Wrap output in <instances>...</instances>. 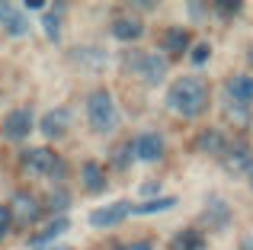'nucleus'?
<instances>
[{
  "label": "nucleus",
  "mask_w": 253,
  "mask_h": 250,
  "mask_svg": "<svg viewBox=\"0 0 253 250\" xmlns=\"http://www.w3.org/2000/svg\"><path fill=\"white\" fill-rule=\"evenodd\" d=\"M32 109L29 106H16L10 109V113L3 116V138H10V141H23L26 135L32 131Z\"/></svg>",
  "instance_id": "423d86ee"
},
{
  "label": "nucleus",
  "mask_w": 253,
  "mask_h": 250,
  "mask_svg": "<svg viewBox=\"0 0 253 250\" xmlns=\"http://www.w3.org/2000/svg\"><path fill=\"white\" fill-rule=\"evenodd\" d=\"M167 106L176 116H186V119L199 116L205 106H209V83H205L202 77H196V74L173 81L170 90H167Z\"/></svg>",
  "instance_id": "f257e3e1"
},
{
  "label": "nucleus",
  "mask_w": 253,
  "mask_h": 250,
  "mask_svg": "<svg viewBox=\"0 0 253 250\" xmlns=\"http://www.w3.org/2000/svg\"><path fill=\"white\" fill-rule=\"evenodd\" d=\"M58 164H61V157H55L51 148H29V151H23V167L29 170L32 176H55Z\"/></svg>",
  "instance_id": "20e7f679"
},
{
  "label": "nucleus",
  "mask_w": 253,
  "mask_h": 250,
  "mask_svg": "<svg viewBox=\"0 0 253 250\" xmlns=\"http://www.w3.org/2000/svg\"><path fill=\"white\" fill-rule=\"evenodd\" d=\"M131 148H135L138 161L154 164V161H161V157H164V138L157 135V131H141V135L131 141Z\"/></svg>",
  "instance_id": "1a4fd4ad"
},
{
  "label": "nucleus",
  "mask_w": 253,
  "mask_h": 250,
  "mask_svg": "<svg viewBox=\"0 0 253 250\" xmlns=\"http://www.w3.org/2000/svg\"><path fill=\"white\" fill-rule=\"evenodd\" d=\"M122 64H125L128 74L141 77L144 83H151V87L167 77V61H164L161 55H151V51H125Z\"/></svg>",
  "instance_id": "7ed1b4c3"
},
{
  "label": "nucleus",
  "mask_w": 253,
  "mask_h": 250,
  "mask_svg": "<svg viewBox=\"0 0 253 250\" xmlns=\"http://www.w3.org/2000/svg\"><path fill=\"white\" fill-rule=\"evenodd\" d=\"M42 26H45V36L48 39H58V32H61V16H58V10H45Z\"/></svg>",
  "instance_id": "4be33fe9"
},
{
  "label": "nucleus",
  "mask_w": 253,
  "mask_h": 250,
  "mask_svg": "<svg viewBox=\"0 0 253 250\" xmlns=\"http://www.w3.org/2000/svg\"><path fill=\"white\" fill-rule=\"evenodd\" d=\"M68 122H71V113L61 106V109H51V113H45V119H42V125H39V128H42L45 138H61L64 131H68Z\"/></svg>",
  "instance_id": "ddd939ff"
},
{
  "label": "nucleus",
  "mask_w": 253,
  "mask_h": 250,
  "mask_svg": "<svg viewBox=\"0 0 253 250\" xmlns=\"http://www.w3.org/2000/svg\"><path fill=\"white\" fill-rule=\"evenodd\" d=\"M224 90H228V100L234 106H253V77L250 74H231L224 81Z\"/></svg>",
  "instance_id": "0eeeda50"
},
{
  "label": "nucleus",
  "mask_w": 253,
  "mask_h": 250,
  "mask_svg": "<svg viewBox=\"0 0 253 250\" xmlns=\"http://www.w3.org/2000/svg\"><path fill=\"white\" fill-rule=\"evenodd\" d=\"M241 250H253V238H244L241 241Z\"/></svg>",
  "instance_id": "cd10ccee"
},
{
  "label": "nucleus",
  "mask_w": 253,
  "mask_h": 250,
  "mask_svg": "<svg viewBox=\"0 0 253 250\" xmlns=\"http://www.w3.org/2000/svg\"><path fill=\"white\" fill-rule=\"evenodd\" d=\"M224 138H221V131H215V128H205V131H199V138H196V151H202V154H224Z\"/></svg>",
  "instance_id": "2eb2a0df"
},
{
  "label": "nucleus",
  "mask_w": 253,
  "mask_h": 250,
  "mask_svg": "<svg viewBox=\"0 0 253 250\" xmlns=\"http://www.w3.org/2000/svg\"><path fill=\"white\" fill-rule=\"evenodd\" d=\"M81 183L90 193H99V189H106V170L99 167L96 161H86L81 167Z\"/></svg>",
  "instance_id": "4468645a"
},
{
  "label": "nucleus",
  "mask_w": 253,
  "mask_h": 250,
  "mask_svg": "<svg viewBox=\"0 0 253 250\" xmlns=\"http://www.w3.org/2000/svg\"><path fill=\"white\" fill-rule=\"evenodd\" d=\"M122 250H154V244H151V241H131V244L122 247Z\"/></svg>",
  "instance_id": "a878e982"
},
{
  "label": "nucleus",
  "mask_w": 253,
  "mask_h": 250,
  "mask_svg": "<svg viewBox=\"0 0 253 250\" xmlns=\"http://www.w3.org/2000/svg\"><path fill=\"white\" fill-rule=\"evenodd\" d=\"M42 250H74V247H64V244H51V247H42Z\"/></svg>",
  "instance_id": "c85d7f7f"
},
{
  "label": "nucleus",
  "mask_w": 253,
  "mask_h": 250,
  "mask_svg": "<svg viewBox=\"0 0 253 250\" xmlns=\"http://www.w3.org/2000/svg\"><path fill=\"white\" fill-rule=\"evenodd\" d=\"M68 228H71V221H68V218H55L48 228H42V231H39L36 238H32V247H45V244L51 247V241H55L58 234H64Z\"/></svg>",
  "instance_id": "dca6fc26"
},
{
  "label": "nucleus",
  "mask_w": 253,
  "mask_h": 250,
  "mask_svg": "<svg viewBox=\"0 0 253 250\" xmlns=\"http://www.w3.org/2000/svg\"><path fill=\"white\" fill-rule=\"evenodd\" d=\"M0 26H3L10 36H26V32H29L26 6H19V3H0Z\"/></svg>",
  "instance_id": "6e6552de"
},
{
  "label": "nucleus",
  "mask_w": 253,
  "mask_h": 250,
  "mask_svg": "<svg viewBox=\"0 0 253 250\" xmlns=\"http://www.w3.org/2000/svg\"><path fill=\"white\" fill-rule=\"evenodd\" d=\"M141 32H144V23L138 16H116L112 19V36L119 42H135V39H141Z\"/></svg>",
  "instance_id": "f8f14e48"
},
{
  "label": "nucleus",
  "mask_w": 253,
  "mask_h": 250,
  "mask_svg": "<svg viewBox=\"0 0 253 250\" xmlns=\"http://www.w3.org/2000/svg\"><path fill=\"white\" fill-rule=\"evenodd\" d=\"M157 189H161V183H144V186H141V196H154Z\"/></svg>",
  "instance_id": "bb28decb"
},
{
  "label": "nucleus",
  "mask_w": 253,
  "mask_h": 250,
  "mask_svg": "<svg viewBox=\"0 0 253 250\" xmlns=\"http://www.w3.org/2000/svg\"><path fill=\"white\" fill-rule=\"evenodd\" d=\"M71 61H81L90 71H96L99 64L106 61V55H103V51H96V48H84V51H74V55H71Z\"/></svg>",
  "instance_id": "412c9836"
},
{
  "label": "nucleus",
  "mask_w": 253,
  "mask_h": 250,
  "mask_svg": "<svg viewBox=\"0 0 253 250\" xmlns=\"http://www.w3.org/2000/svg\"><path fill=\"white\" fill-rule=\"evenodd\" d=\"M161 42H164V48H167V51H183L186 45H189V32H186V29H179V26H173V29L164 32V39H161Z\"/></svg>",
  "instance_id": "6ab92c4d"
},
{
  "label": "nucleus",
  "mask_w": 253,
  "mask_h": 250,
  "mask_svg": "<svg viewBox=\"0 0 253 250\" xmlns=\"http://www.w3.org/2000/svg\"><path fill=\"white\" fill-rule=\"evenodd\" d=\"M205 215H209V221H211L215 228H224V225H228V206H224L221 199H209Z\"/></svg>",
  "instance_id": "aec40b11"
},
{
  "label": "nucleus",
  "mask_w": 253,
  "mask_h": 250,
  "mask_svg": "<svg viewBox=\"0 0 253 250\" xmlns=\"http://www.w3.org/2000/svg\"><path fill=\"white\" fill-rule=\"evenodd\" d=\"M131 208H135L131 202H109V206H99V208L90 212V225L93 228H116L131 215Z\"/></svg>",
  "instance_id": "39448f33"
},
{
  "label": "nucleus",
  "mask_w": 253,
  "mask_h": 250,
  "mask_svg": "<svg viewBox=\"0 0 253 250\" xmlns=\"http://www.w3.org/2000/svg\"><path fill=\"white\" fill-rule=\"evenodd\" d=\"M173 250H205V238L199 231H179L176 238H173Z\"/></svg>",
  "instance_id": "a211bd4d"
},
{
  "label": "nucleus",
  "mask_w": 253,
  "mask_h": 250,
  "mask_svg": "<svg viewBox=\"0 0 253 250\" xmlns=\"http://www.w3.org/2000/svg\"><path fill=\"white\" fill-rule=\"evenodd\" d=\"M221 164L231 170V173H241V170H250L253 167V161H250V151H247V144H228L224 148V154H221Z\"/></svg>",
  "instance_id": "9b49d317"
},
{
  "label": "nucleus",
  "mask_w": 253,
  "mask_h": 250,
  "mask_svg": "<svg viewBox=\"0 0 253 250\" xmlns=\"http://www.w3.org/2000/svg\"><path fill=\"white\" fill-rule=\"evenodd\" d=\"M86 119H90V128L99 131V135L116 131L119 106H116V100H112L109 90H96V93H90V100H86Z\"/></svg>",
  "instance_id": "f03ea898"
},
{
  "label": "nucleus",
  "mask_w": 253,
  "mask_h": 250,
  "mask_svg": "<svg viewBox=\"0 0 253 250\" xmlns=\"http://www.w3.org/2000/svg\"><path fill=\"white\" fill-rule=\"evenodd\" d=\"M13 218L19 221V225H32V221L42 215V206H39V199L36 196H29V193H16V199H13Z\"/></svg>",
  "instance_id": "9d476101"
},
{
  "label": "nucleus",
  "mask_w": 253,
  "mask_h": 250,
  "mask_svg": "<svg viewBox=\"0 0 253 250\" xmlns=\"http://www.w3.org/2000/svg\"><path fill=\"white\" fill-rule=\"evenodd\" d=\"M13 225H16V218H13V208H10V206H0V241H3L6 234L13 231Z\"/></svg>",
  "instance_id": "5701e85b"
},
{
  "label": "nucleus",
  "mask_w": 253,
  "mask_h": 250,
  "mask_svg": "<svg viewBox=\"0 0 253 250\" xmlns=\"http://www.w3.org/2000/svg\"><path fill=\"white\" fill-rule=\"evenodd\" d=\"M209 55H211L209 45H196V48H192V64H205V61H209Z\"/></svg>",
  "instance_id": "b1692460"
},
{
  "label": "nucleus",
  "mask_w": 253,
  "mask_h": 250,
  "mask_svg": "<svg viewBox=\"0 0 253 250\" xmlns=\"http://www.w3.org/2000/svg\"><path fill=\"white\" fill-rule=\"evenodd\" d=\"M176 206V199L173 196H161V199H148V202H138L135 208H131V215H154V212H167V208Z\"/></svg>",
  "instance_id": "f3484780"
},
{
  "label": "nucleus",
  "mask_w": 253,
  "mask_h": 250,
  "mask_svg": "<svg viewBox=\"0 0 253 250\" xmlns=\"http://www.w3.org/2000/svg\"><path fill=\"white\" fill-rule=\"evenodd\" d=\"M247 180H250V186H253V167L247 170Z\"/></svg>",
  "instance_id": "c756f323"
},
{
  "label": "nucleus",
  "mask_w": 253,
  "mask_h": 250,
  "mask_svg": "<svg viewBox=\"0 0 253 250\" xmlns=\"http://www.w3.org/2000/svg\"><path fill=\"white\" fill-rule=\"evenodd\" d=\"M64 206H68V196H64V193H51V199H48L51 212H55V208H64Z\"/></svg>",
  "instance_id": "393cba45"
}]
</instances>
